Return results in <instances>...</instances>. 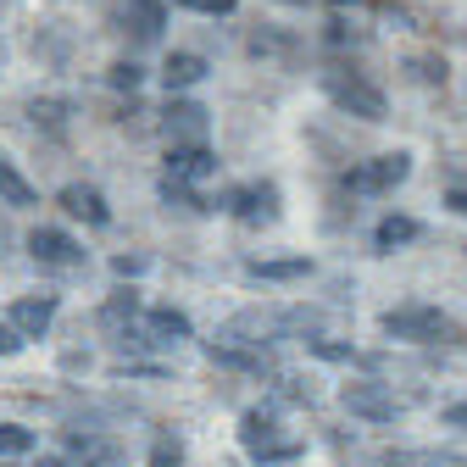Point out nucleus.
Wrapping results in <instances>:
<instances>
[{"mask_svg": "<svg viewBox=\"0 0 467 467\" xmlns=\"http://www.w3.org/2000/svg\"><path fill=\"white\" fill-rule=\"evenodd\" d=\"M379 328H384L389 339H412V345H456V339H462V328H456L440 306H418V301L384 312Z\"/></svg>", "mask_w": 467, "mask_h": 467, "instance_id": "obj_1", "label": "nucleus"}, {"mask_svg": "<svg viewBox=\"0 0 467 467\" xmlns=\"http://www.w3.org/2000/svg\"><path fill=\"white\" fill-rule=\"evenodd\" d=\"M323 89H328V100H334L339 111L362 117V123H384V111H389L384 89H373L362 73H323Z\"/></svg>", "mask_w": 467, "mask_h": 467, "instance_id": "obj_2", "label": "nucleus"}, {"mask_svg": "<svg viewBox=\"0 0 467 467\" xmlns=\"http://www.w3.org/2000/svg\"><path fill=\"white\" fill-rule=\"evenodd\" d=\"M240 445H245L256 462H296V456H301V440H284L273 412H245V418H240Z\"/></svg>", "mask_w": 467, "mask_h": 467, "instance_id": "obj_3", "label": "nucleus"}, {"mask_svg": "<svg viewBox=\"0 0 467 467\" xmlns=\"http://www.w3.org/2000/svg\"><path fill=\"white\" fill-rule=\"evenodd\" d=\"M406 179H412V156H406V150L373 156V161H362V167L345 172V184L357 190V195H384V190H395V184H406Z\"/></svg>", "mask_w": 467, "mask_h": 467, "instance_id": "obj_4", "label": "nucleus"}, {"mask_svg": "<svg viewBox=\"0 0 467 467\" xmlns=\"http://www.w3.org/2000/svg\"><path fill=\"white\" fill-rule=\"evenodd\" d=\"M339 400H345V412H350V418H368V423H389V418L400 412V400H395L384 384H373V379L345 384V389H339Z\"/></svg>", "mask_w": 467, "mask_h": 467, "instance_id": "obj_5", "label": "nucleus"}, {"mask_svg": "<svg viewBox=\"0 0 467 467\" xmlns=\"http://www.w3.org/2000/svg\"><path fill=\"white\" fill-rule=\"evenodd\" d=\"M28 256L45 262V267H84V245L62 228H34L28 234Z\"/></svg>", "mask_w": 467, "mask_h": 467, "instance_id": "obj_6", "label": "nucleus"}, {"mask_svg": "<svg viewBox=\"0 0 467 467\" xmlns=\"http://www.w3.org/2000/svg\"><path fill=\"white\" fill-rule=\"evenodd\" d=\"M167 140L172 145H206V106H195V100H167Z\"/></svg>", "mask_w": 467, "mask_h": 467, "instance_id": "obj_7", "label": "nucleus"}, {"mask_svg": "<svg viewBox=\"0 0 467 467\" xmlns=\"http://www.w3.org/2000/svg\"><path fill=\"white\" fill-rule=\"evenodd\" d=\"M50 323H56V296H23V301H12V328L23 339H39Z\"/></svg>", "mask_w": 467, "mask_h": 467, "instance_id": "obj_8", "label": "nucleus"}, {"mask_svg": "<svg viewBox=\"0 0 467 467\" xmlns=\"http://www.w3.org/2000/svg\"><path fill=\"white\" fill-rule=\"evenodd\" d=\"M123 28L140 45H156L161 28H167V6H161V0H129V6H123Z\"/></svg>", "mask_w": 467, "mask_h": 467, "instance_id": "obj_9", "label": "nucleus"}, {"mask_svg": "<svg viewBox=\"0 0 467 467\" xmlns=\"http://www.w3.org/2000/svg\"><path fill=\"white\" fill-rule=\"evenodd\" d=\"M228 212L245 217V223H267V217H278V190L273 184H245V190L228 195Z\"/></svg>", "mask_w": 467, "mask_h": 467, "instance_id": "obj_10", "label": "nucleus"}, {"mask_svg": "<svg viewBox=\"0 0 467 467\" xmlns=\"http://www.w3.org/2000/svg\"><path fill=\"white\" fill-rule=\"evenodd\" d=\"M217 172V156L206 150V145H172L167 150V179H212Z\"/></svg>", "mask_w": 467, "mask_h": 467, "instance_id": "obj_11", "label": "nucleus"}, {"mask_svg": "<svg viewBox=\"0 0 467 467\" xmlns=\"http://www.w3.org/2000/svg\"><path fill=\"white\" fill-rule=\"evenodd\" d=\"M206 73H212L206 56H195V50H172L167 67H161V84H167V95H172V89H195Z\"/></svg>", "mask_w": 467, "mask_h": 467, "instance_id": "obj_12", "label": "nucleus"}, {"mask_svg": "<svg viewBox=\"0 0 467 467\" xmlns=\"http://www.w3.org/2000/svg\"><path fill=\"white\" fill-rule=\"evenodd\" d=\"M62 206H67L73 217L95 223V228H100V223H111V206H106V195H100L95 184H67V190H62Z\"/></svg>", "mask_w": 467, "mask_h": 467, "instance_id": "obj_13", "label": "nucleus"}, {"mask_svg": "<svg viewBox=\"0 0 467 467\" xmlns=\"http://www.w3.org/2000/svg\"><path fill=\"white\" fill-rule=\"evenodd\" d=\"M67 451H73L84 467H111V462H117V445H111V440H100V434H78V429L67 434Z\"/></svg>", "mask_w": 467, "mask_h": 467, "instance_id": "obj_14", "label": "nucleus"}, {"mask_svg": "<svg viewBox=\"0 0 467 467\" xmlns=\"http://www.w3.org/2000/svg\"><path fill=\"white\" fill-rule=\"evenodd\" d=\"M418 234H423L418 217H384V223L373 228V245H379V251H395V245H412Z\"/></svg>", "mask_w": 467, "mask_h": 467, "instance_id": "obj_15", "label": "nucleus"}, {"mask_svg": "<svg viewBox=\"0 0 467 467\" xmlns=\"http://www.w3.org/2000/svg\"><path fill=\"white\" fill-rule=\"evenodd\" d=\"M245 273H251V278H267V284H289V278H306L312 262H306V256H284V262H251Z\"/></svg>", "mask_w": 467, "mask_h": 467, "instance_id": "obj_16", "label": "nucleus"}, {"mask_svg": "<svg viewBox=\"0 0 467 467\" xmlns=\"http://www.w3.org/2000/svg\"><path fill=\"white\" fill-rule=\"evenodd\" d=\"M0 201H6V206H34L39 195H34V184L23 179V172L6 161V156H0Z\"/></svg>", "mask_w": 467, "mask_h": 467, "instance_id": "obj_17", "label": "nucleus"}, {"mask_svg": "<svg viewBox=\"0 0 467 467\" xmlns=\"http://www.w3.org/2000/svg\"><path fill=\"white\" fill-rule=\"evenodd\" d=\"M67 111H73L67 100H28V123H34V129L45 123L50 134H62V129H67Z\"/></svg>", "mask_w": 467, "mask_h": 467, "instance_id": "obj_18", "label": "nucleus"}, {"mask_svg": "<svg viewBox=\"0 0 467 467\" xmlns=\"http://www.w3.org/2000/svg\"><path fill=\"white\" fill-rule=\"evenodd\" d=\"M150 334L156 339H190V317L172 312V306H161V312H150Z\"/></svg>", "mask_w": 467, "mask_h": 467, "instance_id": "obj_19", "label": "nucleus"}, {"mask_svg": "<svg viewBox=\"0 0 467 467\" xmlns=\"http://www.w3.org/2000/svg\"><path fill=\"white\" fill-rule=\"evenodd\" d=\"M145 467H184V440L179 434H161L156 445H150V462Z\"/></svg>", "mask_w": 467, "mask_h": 467, "instance_id": "obj_20", "label": "nucleus"}, {"mask_svg": "<svg viewBox=\"0 0 467 467\" xmlns=\"http://www.w3.org/2000/svg\"><path fill=\"white\" fill-rule=\"evenodd\" d=\"M23 451H34V429H23V423H0V456H23Z\"/></svg>", "mask_w": 467, "mask_h": 467, "instance_id": "obj_21", "label": "nucleus"}, {"mask_svg": "<svg viewBox=\"0 0 467 467\" xmlns=\"http://www.w3.org/2000/svg\"><path fill=\"white\" fill-rule=\"evenodd\" d=\"M389 467H467V456H389Z\"/></svg>", "mask_w": 467, "mask_h": 467, "instance_id": "obj_22", "label": "nucleus"}, {"mask_svg": "<svg viewBox=\"0 0 467 467\" xmlns=\"http://www.w3.org/2000/svg\"><path fill=\"white\" fill-rule=\"evenodd\" d=\"M106 78H111V89H140V78H145V67H140V62H117V67H111Z\"/></svg>", "mask_w": 467, "mask_h": 467, "instance_id": "obj_23", "label": "nucleus"}, {"mask_svg": "<svg viewBox=\"0 0 467 467\" xmlns=\"http://www.w3.org/2000/svg\"><path fill=\"white\" fill-rule=\"evenodd\" d=\"M179 6H190V12H201V17H228L240 0H179Z\"/></svg>", "mask_w": 467, "mask_h": 467, "instance_id": "obj_24", "label": "nucleus"}, {"mask_svg": "<svg viewBox=\"0 0 467 467\" xmlns=\"http://www.w3.org/2000/svg\"><path fill=\"white\" fill-rule=\"evenodd\" d=\"M17 350H23V334L12 323H0V357H17Z\"/></svg>", "mask_w": 467, "mask_h": 467, "instance_id": "obj_25", "label": "nucleus"}, {"mask_svg": "<svg viewBox=\"0 0 467 467\" xmlns=\"http://www.w3.org/2000/svg\"><path fill=\"white\" fill-rule=\"evenodd\" d=\"M423 84H445V62H412Z\"/></svg>", "mask_w": 467, "mask_h": 467, "instance_id": "obj_26", "label": "nucleus"}, {"mask_svg": "<svg viewBox=\"0 0 467 467\" xmlns=\"http://www.w3.org/2000/svg\"><path fill=\"white\" fill-rule=\"evenodd\" d=\"M111 273H123V278L129 273H145V256H111Z\"/></svg>", "mask_w": 467, "mask_h": 467, "instance_id": "obj_27", "label": "nucleus"}, {"mask_svg": "<svg viewBox=\"0 0 467 467\" xmlns=\"http://www.w3.org/2000/svg\"><path fill=\"white\" fill-rule=\"evenodd\" d=\"M445 423L451 429H467V406H445Z\"/></svg>", "mask_w": 467, "mask_h": 467, "instance_id": "obj_28", "label": "nucleus"}, {"mask_svg": "<svg viewBox=\"0 0 467 467\" xmlns=\"http://www.w3.org/2000/svg\"><path fill=\"white\" fill-rule=\"evenodd\" d=\"M451 212H462V217H467V190H451Z\"/></svg>", "mask_w": 467, "mask_h": 467, "instance_id": "obj_29", "label": "nucleus"}, {"mask_svg": "<svg viewBox=\"0 0 467 467\" xmlns=\"http://www.w3.org/2000/svg\"><path fill=\"white\" fill-rule=\"evenodd\" d=\"M34 467H67V462H62V456H39Z\"/></svg>", "mask_w": 467, "mask_h": 467, "instance_id": "obj_30", "label": "nucleus"}, {"mask_svg": "<svg viewBox=\"0 0 467 467\" xmlns=\"http://www.w3.org/2000/svg\"><path fill=\"white\" fill-rule=\"evenodd\" d=\"M334 6H368V0H334Z\"/></svg>", "mask_w": 467, "mask_h": 467, "instance_id": "obj_31", "label": "nucleus"}, {"mask_svg": "<svg viewBox=\"0 0 467 467\" xmlns=\"http://www.w3.org/2000/svg\"><path fill=\"white\" fill-rule=\"evenodd\" d=\"M296 6H306V0H296Z\"/></svg>", "mask_w": 467, "mask_h": 467, "instance_id": "obj_32", "label": "nucleus"}]
</instances>
